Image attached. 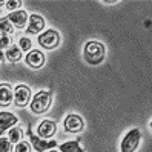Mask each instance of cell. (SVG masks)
<instances>
[{"mask_svg":"<svg viewBox=\"0 0 152 152\" xmlns=\"http://www.w3.org/2000/svg\"><path fill=\"white\" fill-rule=\"evenodd\" d=\"M26 20H28V14H26L25 11H14V12H11L10 15H8V22H10L12 26H19V28L25 26Z\"/></svg>","mask_w":152,"mask_h":152,"instance_id":"10","label":"cell"},{"mask_svg":"<svg viewBox=\"0 0 152 152\" xmlns=\"http://www.w3.org/2000/svg\"><path fill=\"white\" fill-rule=\"evenodd\" d=\"M58 42H60V35L54 29H49V31H46V32H43V34L39 35V43L42 45L43 48H46V49L56 48L58 45Z\"/></svg>","mask_w":152,"mask_h":152,"instance_id":"5","label":"cell"},{"mask_svg":"<svg viewBox=\"0 0 152 152\" xmlns=\"http://www.w3.org/2000/svg\"><path fill=\"white\" fill-rule=\"evenodd\" d=\"M0 5H3V2H0Z\"/></svg>","mask_w":152,"mask_h":152,"instance_id":"26","label":"cell"},{"mask_svg":"<svg viewBox=\"0 0 152 152\" xmlns=\"http://www.w3.org/2000/svg\"><path fill=\"white\" fill-rule=\"evenodd\" d=\"M104 58V46L98 42H88L85 46V60L89 65H98Z\"/></svg>","mask_w":152,"mask_h":152,"instance_id":"1","label":"cell"},{"mask_svg":"<svg viewBox=\"0 0 152 152\" xmlns=\"http://www.w3.org/2000/svg\"><path fill=\"white\" fill-rule=\"evenodd\" d=\"M6 58L10 61H17L22 58V51L19 46H15V45H12V46H10L6 49Z\"/></svg>","mask_w":152,"mask_h":152,"instance_id":"15","label":"cell"},{"mask_svg":"<svg viewBox=\"0 0 152 152\" xmlns=\"http://www.w3.org/2000/svg\"><path fill=\"white\" fill-rule=\"evenodd\" d=\"M3 58H5V56H3V52H2V51H0V61H2Z\"/></svg>","mask_w":152,"mask_h":152,"instance_id":"23","label":"cell"},{"mask_svg":"<svg viewBox=\"0 0 152 152\" xmlns=\"http://www.w3.org/2000/svg\"><path fill=\"white\" fill-rule=\"evenodd\" d=\"M12 151V143L10 141V138L0 137V152H11Z\"/></svg>","mask_w":152,"mask_h":152,"instance_id":"18","label":"cell"},{"mask_svg":"<svg viewBox=\"0 0 152 152\" xmlns=\"http://www.w3.org/2000/svg\"><path fill=\"white\" fill-rule=\"evenodd\" d=\"M52 102V92L51 91H40L34 95L32 102H31V109L35 114H42L45 112Z\"/></svg>","mask_w":152,"mask_h":152,"instance_id":"2","label":"cell"},{"mask_svg":"<svg viewBox=\"0 0 152 152\" xmlns=\"http://www.w3.org/2000/svg\"><path fill=\"white\" fill-rule=\"evenodd\" d=\"M141 138V134L137 128L131 129L126 135L123 137L121 141V152H135V149L138 148V143Z\"/></svg>","mask_w":152,"mask_h":152,"instance_id":"3","label":"cell"},{"mask_svg":"<svg viewBox=\"0 0 152 152\" xmlns=\"http://www.w3.org/2000/svg\"><path fill=\"white\" fill-rule=\"evenodd\" d=\"M15 152H31V145L28 141H19L15 146Z\"/></svg>","mask_w":152,"mask_h":152,"instance_id":"19","label":"cell"},{"mask_svg":"<svg viewBox=\"0 0 152 152\" xmlns=\"http://www.w3.org/2000/svg\"><path fill=\"white\" fill-rule=\"evenodd\" d=\"M12 32H14V28L8 22V19H0V35H10Z\"/></svg>","mask_w":152,"mask_h":152,"instance_id":"16","label":"cell"},{"mask_svg":"<svg viewBox=\"0 0 152 152\" xmlns=\"http://www.w3.org/2000/svg\"><path fill=\"white\" fill-rule=\"evenodd\" d=\"M12 102V89L10 85H0V106H8Z\"/></svg>","mask_w":152,"mask_h":152,"instance_id":"12","label":"cell"},{"mask_svg":"<svg viewBox=\"0 0 152 152\" xmlns=\"http://www.w3.org/2000/svg\"><path fill=\"white\" fill-rule=\"evenodd\" d=\"M11 46V40H10V37L8 35H0V51H2L3 48H10Z\"/></svg>","mask_w":152,"mask_h":152,"instance_id":"21","label":"cell"},{"mask_svg":"<svg viewBox=\"0 0 152 152\" xmlns=\"http://www.w3.org/2000/svg\"><path fill=\"white\" fill-rule=\"evenodd\" d=\"M54 132H56V123L51 121V120L42 121L37 128V134H39L40 138H49V137L54 135Z\"/></svg>","mask_w":152,"mask_h":152,"instance_id":"9","label":"cell"},{"mask_svg":"<svg viewBox=\"0 0 152 152\" xmlns=\"http://www.w3.org/2000/svg\"><path fill=\"white\" fill-rule=\"evenodd\" d=\"M60 151L61 152H85L82 148H80L78 141L74 140V141H68V143H63L60 145Z\"/></svg>","mask_w":152,"mask_h":152,"instance_id":"14","label":"cell"},{"mask_svg":"<svg viewBox=\"0 0 152 152\" xmlns=\"http://www.w3.org/2000/svg\"><path fill=\"white\" fill-rule=\"evenodd\" d=\"M28 137H29V141L32 148L37 151V152H43V151H48V149H54L57 146V141L56 140H42L40 137L34 135V132L31 129V124L28 126Z\"/></svg>","mask_w":152,"mask_h":152,"instance_id":"4","label":"cell"},{"mask_svg":"<svg viewBox=\"0 0 152 152\" xmlns=\"http://www.w3.org/2000/svg\"><path fill=\"white\" fill-rule=\"evenodd\" d=\"M26 63H28L31 68H34V69L42 68L43 63H45V56H43V52H40L39 49L31 51L29 54L26 56Z\"/></svg>","mask_w":152,"mask_h":152,"instance_id":"8","label":"cell"},{"mask_svg":"<svg viewBox=\"0 0 152 152\" xmlns=\"http://www.w3.org/2000/svg\"><path fill=\"white\" fill-rule=\"evenodd\" d=\"M5 5H6V8H8L11 12H14V10H17V8L22 5V2H20V0H10V2H6Z\"/></svg>","mask_w":152,"mask_h":152,"instance_id":"22","label":"cell"},{"mask_svg":"<svg viewBox=\"0 0 152 152\" xmlns=\"http://www.w3.org/2000/svg\"><path fill=\"white\" fill-rule=\"evenodd\" d=\"M83 120L80 115H75V114H71L65 118V129L68 132H80L83 129Z\"/></svg>","mask_w":152,"mask_h":152,"instance_id":"7","label":"cell"},{"mask_svg":"<svg viewBox=\"0 0 152 152\" xmlns=\"http://www.w3.org/2000/svg\"><path fill=\"white\" fill-rule=\"evenodd\" d=\"M2 134H3V129H0V137H2Z\"/></svg>","mask_w":152,"mask_h":152,"instance_id":"24","label":"cell"},{"mask_svg":"<svg viewBox=\"0 0 152 152\" xmlns=\"http://www.w3.org/2000/svg\"><path fill=\"white\" fill-rule=\"evenodd\" d=\"M43 26H45V20L39 14H32V15H29V26L26 31L31 34H37L43 29Z\"/></svg>","mask_w":152,"mask_h":152,"instance_id":"11","label":"cell"},{"mask_svg":"<svg viewBox=\"0 0 152 152\" xmlns=\"http://www.w3.org/2000/svg\"><path fill=\"white\" fill-rule=\"evenodd\" d=\"M19 48H20V51H25V52L29 51V49H31V40H29L28 37H22V39H20V46H19Z\"/></svg>","mask_w":152,"mask_h":152,"instance_id":"20","label":"cell"},{"mask_svg":"<svg viewBox=\"0 0 152 152\" xmlns=\"http://www.w3.org/2000/svg\"><path fill=\"white\" fill-rule=\"evenodd\" d=\"M17 123V117L11 112H0V129H6Z\"/></svg>","mask_w":152,"mask_h":152,"instance_id":"13","label":"cell"},{"mask_svg":"<svg viewBox=\"0 0 152 152\" xmlns=\"http://www.w3.org/2000/svg\"><path fill=\"white\" fill-rule=\"evenodd\" d=\"M23 137V131L20 128H12L10 131V141L11 143H19Z\"/></svg>","mask_w":152,"mask_h":152,"instance_id":"17","label":"cell"},{"mask_svg":"<svg viewBox=\"0 0 152 152\" xmlns=\"http://www.w3.org/2000/svg\"><path fill=\"white\" fill-rule=\"evenodd\" d=\"M29 97H31V91L28 86L25 85H19L14 91V104L17 106H26L29 102Z\"/></svg>","mask_w":152,"mask_h":152,"instance_id":"6","label":"cell"},{"mask_svg":"<svg viewBox=\"0 0 152 152\" xmlns=\"http://www.w3.org/2000/svg\"><path fill=\"white\" fill-rule=\"evenodd\" d=\"M49 152H56V151H52V149H51V151H49Z\"/></svg>","mask_w":152,"mask_h":152,"instance_id":"25","label":"cell"}]
</instances>
